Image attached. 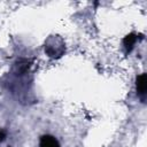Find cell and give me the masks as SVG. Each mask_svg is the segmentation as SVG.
Instances as JSON below:
<instances>
[{"label":"cell","instance_id":"6da1fadb","mask_svg":"<svg viewBox=\"0 0 147 147\" xmlns=\"http://www.w3.org/2000/svg\"><path fill=\"white\" fill-rule=\"evenodd\" d=\"M64 51V42L59 36H52L45 42V52L49 57H60L62 56Z\"/></svg>","mask_w":147,"mask_h":147},{"label":"cell","instance_id":"7a4b0ae2","mask_svg":"<svg viewBox=\"0 0 147 147\" xmlns=\"http://www.w3.org/2000/svg\"><path fill=\"white\" fill-rule=\"evenodd\" d=\"M136 87H137V93L138 95L144 100L146 95V88H147V79H146V74H141L137 77L136 79Z\"/></svg>","mask_w":147,"mask_h":147},{"label":"cell","instance_id":"3957f363","mask_svg":"<svg viewBox=\"0 0 147 147\" xmlns=\"http://www.w3.org/2000/svg\"><path fill=\"white\" fill-rule=\"evenodd\" d=\"M39 146L40 147H60L56 138H54L53 136H49V134H45L40 138Z\"/></svg>","mask_w":147,"mask_h":147},{"label":"cell","instance_id":"277c9868","mask_svg":"<svg viewBox=\"0 0 147 147\" xmlns=\"http://www.w3.org/2000/svg\"><path fill=\"white\" fill-rule=\"evenodd\" d=\"M137 40H138V36L136 33H129L127 36H125V38L123 39V45L125 47L126 53H130L133 49V46L137 42Z\"/></svg>","mask_w":147,"mask_h":147},{"label":"cell","instance_id":"5b68a950","mask_svg":"<svg viewBox=\"0 0 147 147\" xmlns=\"http://www.w3.org/2000/svg\"><path fill=\"white\" fill-rule=\"evenodd\" d=\"M5 139H6V132L0 130V142H2Z\"/></svg>","mask_w":147,"mask_h":147}]
</instances>
